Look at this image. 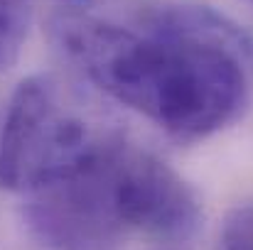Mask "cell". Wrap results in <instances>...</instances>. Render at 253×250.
Instances as JSON below:
<instances>
[{"mask_svg": "<svg viewBox=\"0 0 253 250\" xmlns=\"http://www.w3.org/2000/svg\"><path fill=\"white\" fill-rule=\"evenodd\" d=\"M47 30L96 88L179 143L216 135L251 106L253 37L214 7L165 2L138 30L62 7Z\"/></svg>", "mask_w": 253, "mask_h": 250, "instance_id": "obj_1", "label": "cell"}, {"mask_svg": "<svg viewBox=\"0 0 253 250\" xmlns=\"http://www.w3.org/2000/svg\"><path fill=\"white\" fill-rule=\"evenodd\" d=\"M101 140L62 83L32 74L15 86L0 125V189L37 191L74 172Z\"/></svg>", "mask_w": 253, "mask_h": 250, "instance_id": "obj_2", "label": "cell"}, {"mask_svg": "<svg viewBox=\"0 0 253 250\" xmlns=\"http://www.w3.org/2000/svg\"><path fill=\"white\" fill-rule=\"evenodd\" d=\"M123 138L103 135L74 172L25 194L22 221L47 250H113L128 233L118 201Z\"/></svg>", "mask_w": 253, "mask_h": 250, "instance_id": "obj_3", "label": "cell"}, {"mask_svg": "<svg viewBox=\"0 0 253 250\" xmlns=\"http://www.w3.org/2000/svg\"><path fill=\"white\" fill-rule=\"evenodd\" d=\"M118 201L128 233L187 241L202 221L194 189L168 162L126 140L118 152Z\"/></svg>", "mask_w": 253, "mask_h": 250, "instance_id": "obj_4", "label": "cell"}, {"mask_svg": "<svg viewBox=\"0 0 253 250\" xmlns=\"http://www.w3.org/2000/svg\"><path fill=\"white\" fill-rule=\"evenodd\" d=\"M32 0H0V71L10 69L27 39Z\"/></svg>", "mask_w": 253, "mask_h": 250, "instance_id": "obj_5", "label": "cell"}, {"mask_svg": "<svg viewBox=\"0 0 253 250\" xmlns=\"http://www.w3.org/2000/svg\"><path fill=\"white\" fill-rule=\"evenodd\" d=\"M219 250H253V206H239L226 216Z\"/></svg>", "mask_w": 253, "mask_h": 250, "instance_id": "obj_6", "label": "cell"}, {"mask_svg": "<svg viewBox=\"0 0 253 250\" xmlns=\"http://www.w3.org/2000/svg\"><path fill=\"white\" fill-rule=\"evenodd\" d=\"M62 2H64L69 10H86L93 0H62Z\"/></svg>", "mask_w": 253, "mask_h": 250, "instance_id": "obj_7", "label": "cell"}]
</instances>
